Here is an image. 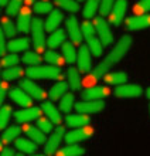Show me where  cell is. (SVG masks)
Wrapping results in <instances>:
<instances>
[{
    "label": "cell",
    "instance_id": "8fae6325",
    "mask_svg": "<svg viewBox=\"0 0 150 156\" xmlns=\"http://www.w3.org/2000/svg\"><path fill=\"white\" fill-rule=\"evenodd\" d=\"M126 9H127V0H116L113 9L109 14V23L113 26H119L125 17Z\"/></svg>",
    "mask_w": 150,
    "mask_h": 156
},
{
    "label": "cell",
    "instance_id": "d6a6232c",
    "mask_svg": "<svg viewBox=\"0 0 150 156\" xmlns=\"http://www.w3.org/2000/svg\"><path fill=\"white\" fill-rule=\"evenodd\" d=\"M57 6H60L62 10L68 13H77L79 12V4L78 0H55Z\"/></svg>",
    "mask_w": 150,
    "mask_h": 156
},
{
    "label": "cell",
    "instance_id": "7c38bea8",
    "mask_svg": "<svg viewBox=\"0 0 150 156\" xmlns=\"http://www.w3.org/2000/svg\"><path fill=\"white\" fill-rule=\"evenodd\" d=\"M105 107V104L102 101H88V99H84L81 102L75 104V109H77L79 114H95V112H101Z\"/></svg>",
    "mask_w": 150,
    "mask_h": 156
},
{
    "label": "cell",
    "instance_id": "5bb4252c",
    "mask_svg": "<svg viewBox=\"0 0 150 156\" xmlns=\"http://www.w3.org/2000/svg\"><path fill=\"white\" fill-rule=\"evenodd\" d=\"M20 88H23L33 99H44L45 97H47V92H45L40 85H37L34 81H31V80L21 81Z\"/></svg>",
    "mask_w": 150,
    "mask_h": 156
},
{
    "label": "cell",
    "instance_id": "3957f363",
    "mask_svg": "<svg viewBox=\"0 0 150 156\" xmlns=\"http://www.w3.org/2000/svg\"><path fill=\"white\" fill-rule=\"evenodd\" d=\"M44 21L40 17L33 19L31 23V34H33V44L37 51H44L45 48V36H44Z\"/></svg>",
    "mask_w": 150,
    "mask_h": 156
},
{
    "label": "cell",
    "instance_id": "74e56055",
    "mask_svg": "<svg viewBox=\"0 0 150 156\" xmlns=\"http://www.w3.org/2000/svg\"><path fill=\"white\" fill-rule=\"evenodd\" d=\"M21 60H23V62H26V64H29V66H40L41 62V55L38 53H34V51H26L24 54H23V57H21Z\"/></svg>",
    "mask_w": 150,
    "mask_h": 156
},
{
    "label": "cell",
    "instance_id": "5b68a950",
    "mask_svg": "<svg viewBox=\"0 0 150 156\" xmlns=\"http://www.w3.org/2000/svg\"><path fill=\"white\" fill-rule=\"evenodd\" d=\"M62 139H65V128L58 126L53 132V135L48 138V140L45 142V149H44L45 155L51 156L57 152V149L60 148V144L62 142Z\"/></svg>",
    "mask_w": 150,
    "mask_h": 156
},
{
    "label": "cell",
    "instance_id": "2e32d148",
    "mask_svg": "<svg viewBox=\"0 0 150 156\" xmlns=\"http://www.w3.org/2000/svg\"><path fill=\"white\" fill-rule=\"evenodd\" d=\"M41 116V109L40 108H36V107H29V108H23L20 111L16 112V118L17 122L20 123H26V122H30V121H34V119H38Z\"/></svg>",
    "mask_w": 150,
    "mask_h": 156
},
{
    "label": "cell",
    "instance_id": "9a60e30c",
    "mask_svg": "<svg viewBox=\"0 0 150 156\" xmlns=\"http://www.w3.org/2000/svg\"><path fill=\"white\" fill-rule=\"evenodd\" d=\"M109 92L110 91L108 87H91L82 92V98L88 101H102L109 95Z\"/></svg>",
    "mask_w": 150,
    "mask_h": 156
},
{
    "label": "cell",
    "instance_id": "b9f144b4",
    "mask_svg": "<svg viewBox=\"0 0 150 156\" xmlns=\"http://www.w3.org/2000/svg\"><path fill=\"white\" fill-rule=\"evenodd\" d=\"M21 58L19 55H16L14 53H10L9 55H3V60H2V66L3 68H10V67H16L19 62H20Z\"/></svg>",
    "mask_w": 150,
    "mask_h": 156
},
{
    "label": "cell",
    "instance_id": "8992f818",
    "mask_svg": "<svg viewBox=\"0 0 150 156\" xmlns=\"http://www.w3.org/2000/svg\"><path fill=\"white\" fill-rule=\"evenodd\" d=\"M65 26H67V30H68V36L71 38L74 44H81L82 38H84V33H82V26H79V21L77 20V17L69 16L67 20H65Z\"/></svg>",
    "mask_w": 150,
    "mask_h": 156
},
{
    "label": "cell",
    "instance_id": "30bf717a",
    "mask_svg": "<svg viewBox=\"0 0 150 156\" xmlns=\"http://www.w3.org/2000/svg\"><path fill=\"white\" fill-rule=\"evenodd\" d=\"M91 50L88 48V45H82L79 48L77 58V66L78 70L82 73H89L92 70V60H91Z\"/></svg>",
    "mask_w": 150,
    "mask_h": 156
},
{
    "label": "cell",
    "instance_id": "bcb514c9",
    "mask_svg": "<svg viewBox=\"0 0 150 156\" xmlns=\"http://www.w3.org/2000/svg\"><path fill=\"white\" fill-rule=\"evenodd\" d=\"M6 34L2 31V34H0V54L2 55H6V51H7V44L9 43H6Z\"/></svg>",
    "mask_w": 150,
    "mask_h": 156
},
{
    "label": "cell",
    "instance_id": "7a4b0ae2",
    "mask_svg": "<svg viewBox=\"0 0 150 156\" xmlns=\"http://www.w3.org/2000/svg\"><path fill=\"white\" fill-rule=\"evenodd\" d=\"M27 75L34 80H57L61 77V71L57 66H33L27 70Z\"/></svg>",
    "mask_w": 150,
    "mask_h": 156
},
{
    "label": "cell",
    "instance_id": "ba28073f",
    "mask_svg": "<svg viewBox=\"0 0 150 156\" xmlns=\"http://www.w3.org/2000/svg\"><path fill=\"white\" fill-rule=\"evenodd\" d=\"M115 95L119 98H138L143 95V88L136 84H122L115 90Z\"/></svg>",
    "mask_w": 150,
    "mask_h": 156
},
{
    "label": "cell",
    "instance_id": "7402d4cb",
    "mask_svg": "<svg viewBox=\"0 0 150 156\" xmlns=\"http://www.w3.org/2000/svg\"><path fill=\"white\" fill-rule=\"evenodd\" d=\"M65 122L68 126H72V128H81V126H85L89 123V116L85 115V114H75V115H68L65 118Z\"/></svg>",
    "mask_w": 150,
    "mask_h": 156
},
{
    "label": "cell",
    "instance_id": "277c9868",
    "mask_svg": "<svg viewBox=\"0 0 150 156\" xmlns=\"http://www.w3.org/2000/svg\"><path fill=\"white\" fill-rule=\"evenodd\" d=\"M95 29H96V33H98V37L101 38V43L103 47H108V45L112 44L113 41V36L110 33V27H109V23L103 19V17H98L95 19Z\"/></svg>",
    "mask_w": 150,
    "mask_h": 156
},
{
    "label": "cell",
    "instance_id": "f907efd6",
    "mask_svg": "<svg viewBox=\"0 0 150 156\" xmlns=\"http://www.w3.org/2000/svg\"><path fill=\"white\" fill-rule=\"evenodd\" d=\"M24 2H26V3H27V4H33V3H34V2H36V0H24Z\"/></svg>",
    "mask_w": 150,
    "mask_h": 156
},
{
    "label": "cell",
    "instance_id": "cb8c5ba5",
    "mask_svg": "<svg viewBox=\"0 0 150 156\" xmlns=\"http://www.w3.org/2000/svg\"><path fill=\"white\" fill-rule=\"evenodd\" d=\"M96 34H93V36H91V37H86V45H88V48L91 50V53L93 54V55H96V57H101L102 55V51H103V45H102L101 43V38L96 37Z\"/></svg>",
    "mask_w": 150,
    "mask_h": 156
},
{
    "label": "cell",
    "instance_id": "4dcf8cb0",
    "mask_svg": "<svg viewBox=\"0 0 150 156\" xmlns=\"http://www.w3.org/2000/svg\"><path fill=\"white\" fill-rule=\"evenodd\" d=\"M68 84L72 90H79L82 85V80H81V75H79V71L77 68H69L68 70Z\"/></svg>",
    "mask_w": 150,
    "mask_h": 156
},
{
    "label": "cell",
    "instance_id": "44dd1931",
    "mask_svg": "<svg viewBox=\"0 0 150 156\" xmlns=\"http://www.w3.org/2000/svg\"><path fill=\"white\" fill-rule=\"evenodd\" d=\"M65 43V31L61 29L54 30L53 33L50 34L48 40H47V45H48L51 50H55L57 47L62 45Z\"/></svg>",
    "mask_w": 150,
    "mask_h": 156
},
{
    "label": "cell",
    "instance_id": "f6af8a7d",
    "mask_svg": "<svg viewBox=\"0 0 150 156\" xmlns=\"http://www.w3.org/2000/svg\"><path fill=\"white\" fill-rule=\"evenodd\" d=\"M147 12H150V0H140L134 6V13L138 14H145Z\"/></svg>",
    "mask_w": 150,
    "mask_h": 156
},
{
    "label": "cell",
    "instance_id": "603a6c76",
    "mask_svg": "<svg viewBox=\"0 0 150 156\" xmlns=\"http://www.w3.org/2000/svg\"><path fill=\"white\" fill-rule=\"evenodd\" d=\"M41 109L44 111V114L48 116V118L51 119L54 123H61V121H62V116L60 115V111H58L57 108L54 107V105L50 102V101H44V102H43V107H41Z\"/></svg>",
    "mask_w": 150,
    "mask_h": 156
},
{
    "label": "cell",
    "instance_id": "83f0119b",
    "mask_svg": "<svg viewBox=\"0 0 150 156\" xmlns=\"http://www.w3.org/2000/svg\"><path fill=\"white\" fill-rule=\"evenodd\" d=\"M68 85L65 81H60L57 84H54L50 90V98L51 99H61L67 94V90H68Z\"/></svg>",
    "mask_w": 150,
    "mask_h": 156
},
{
    "label": "cell",
    "instance_id": "7bdbcfd3",
    "mask_svg": "<svg viewBox=\"0 0 150 156\" xmlns=\"http://www.w3.org/2000/svg\"><path fill=\"white\" fill-rule=\"evenodd\" d=\"M116 0H101V6H99V13L101 16H109L112 9H113Z\"/></svg>",
    "mask_w": 150,
    "mask_h": 156
},
{
    "label": "cell",
    "instance_id": "60d3db41",
    "mask_svg": "<svg viewBox=\"0 0 150 156\" xmlns=\"http://www.w3.org/2000/svg\"><path fill=\"white\" fill-rule=\"evenodd\" d=\"M12 114H13V109L7 105H3L2 109H0V128L4 129V128L7 126V122L9 119L12 118Z\"/></svg>",
    "mask_w": 150,
    "mask_h": 156
},
{
    "label": "cell",
    "instance_id": "f35d334b",
    "mask_svg": "<svg viewBox=\"0 0 150 156\" xmlns=\"http://www.w3.org/2000/svg\"><path fill=\"white\" fill-rule=\"evenodd\" d=\"M21 6H23V0H10V3L6 7L7 17H13V16H16V14H19L21 10Z\"/></svg>",
    "mask_w": 150,
    "mask_h": 156
},
{
    "label": "cell",
    "instance_id": "4316f807",
    "mask_svg": "<svg viewBox=\"0 0 150 156\" xmlns=\"http://www.w3.org/2000/svg\"><path fill=\"white\" fill-rule=\"evenodd\" d=\"M126 81H127V74L123 71L110 73L105 75V82L108 85H122V84H126Z\"/></svg>",
    "mask_w": 150,
    "mask_h": 156
},
{
    "label": "cell",
    "instance_id": "52a82bcc",
    "mask_svg": "<svg viewBox=\"0 0 150 156\" xmlns=\"http://www.w3.org/2000/svg\"><path fill=\"white\" fill-rule=\"evenodd\" d=\"M92 135H93V129L91 126H88V125H85V126L75 128L74 131L68 132L65 135V142L67 144H78V142L89 139Z\"/></svg>",
    "mask_w": 150,
    "mask_h": 156
},
{
    "label": "cell",
    "instance_id": "4fadbf2b",
    "mask_svg": "<svg viewBox=\"0 0 150 156\" xmlns=\"http://www.w3.org/2000/svg\"><path fill=\"white\" fill-rule=\"evenodd\" d=\"M9 95H10V98H12L17 105H20V107H23V108L31 107L33 98L23 90V88H10Z\"/></svg>",
    "mask_w": 150,
    "mask_h": 156
},
{
    "label": "cell",
    "instance_id": "11a10c76",
    "mask_svg": "<svg viewBox=\"0 0 150 156\" xmlns=\"http://www.w3.org/2000/svg\"><path fill=\"white\" fill-rule=\"evenodd\" d=\"M78 2H84V0H78Z\"/></svg>",
    "mask_w": 150,
    "mask_h": 156
},
{
    "label": "cell",
    "instance_id": "f5cc1de1",
    "mask_svg": "<svg viewBox=\"0 0 150 156\" xmlns=\"http://www.w3.org/2000/svg\"><path fill=\"white\" fill-rule=\"evenodd\" d=\"M31 156H45V155H31Z\"/></svg>",
    "mask_w": 150,
    "mask_h": 156
},
{
    "label": "cell",
    "instance_id": "9f6ffc18",
    "mask_svg": "<svg viewBox=\"0 0 150 156\" xmlns=\"http://www.w3.org/2000/svg\"><path fill=\"white\" fill-rule=\"evenodd\" d=\"M149 111H150V107H149Z\"/></svg>",
    "mask_w": 150,
    "mask_h": 156
},
{
    "label": "cell",
    "instance_id": "8d00e7d4",
    "mask_svg": "<svg viewBox=\"0 0 150 156\" xmlns=\"http://www.w3.org/2000/svg\"><path fill=\"white\" fill-rule=\"evenodd\" d=\"M17 24H14L10 19H3L2 20V31H3L7 37H10L12 38L13 36H16V33H17Z\"/></svg>",
    "mask_w": 150,
    "mask_h": 156
},
{
    "label": "cell",
    "instance_id": "d590c367",
    "mask_svg": "<svg viewBox=\"0 0 150 156\" xmlns=\"http://www.w3.org/2000/svg\"><path fill=\"white\" fill-rule=\"evenodd\" d=\"M45 61L48 62V64H51V66H61L62 62L65 61L64 55H60V54L57 53V51H54V50H50V51H47L44 55Z\"/></svg>",
    "mask_w": 150,
    "mask_h": 156
},
{
    "label": "cell",
    "instance_id": "6da1fadb",
    "mask_svg": "<svg viewBox=\"0 0 150 156\" xmlns=\"http://www.w3.org/2000/svg\"><path fill=\"white\" fill-rule=\"evenodd\" d=\"M132 43H133V40H132L130 36H123V37L116 43V45L113 47V50L103 58V61L99 62V64L96 66V68L92 71V78L93 80L101 78L106 71L109 70L110 67L115 66V64H118L122 58L129 53L130 47H132Z\"/></svg>",
    "mask_w": 150,
    "mask_h": 156
},
{
    "label": "cell",
    "instance_id": "1f68e13d",
    "mask_svg": "<svg viewBox=\"0 0 150 156\" xmlns=\"http://www.w3.org/2000/svg\"><path fill=\"white\" fill-rule=\"evenodd\" d=\"M23 74H24V70L16 66V67H10V68H4L2 75H3V80L12 81V80H17V78L23 77Z\"/></svg>",
    "mask_w": 150,
    "mask_h": 156
},
{
    "label": "cell",
    "instance_id": "ac0fdd59",
    "mask_svg": "<svg viewBox=\"0 0 150 156\" xmlns=\"http://www.w3.org/2000/svg\"><path fill=\"white\" fill-rule=\"evenodd\" d=\"M64 16H62V13L58 12V10H54L48 14L47 17V20L44 21V27H45V31H50V33H53L54 30H57L60 27L61 21H62Z\"/></svg>",
    "mask_w": 150,
    "mask_h": 156
},
{
    "label": "cell",
    "instance_id": "816d5d0a",
    "mask_svg": "<svg viewBox=\"0 0 150 156\" xmlns=\"http://www.w3.org/2000/svg\"><path fill=\"white\" fill-rule=\"evenodd\" d=\"M146 95H147V98H150V88H147V91H146Z\"/></svg>",
    "mask_w": 150,
    "mask_h": 156
},
{
    "label": "cell",
    "instance_id": "7dc6e473",
    "mask_svg": "<svg viewBox=\"0 0 150 156\" xmlns=\"http://www.w3.org/2000/svg\"><path fill=\"white\" fill-rule=\"evenodd\" d=\"M6 95H7V84H6V80H4L2 82V88H0V98H2V101H4Z\"/></svg>",
    "mask_w": 150,
    "mask_h": 156
},
{
    "label": "cell",
    "instance_id": "f546056e",
    "mask_svg": "<svg viewBox=\"0 0 150 156\" xmlns=\"http://www.w3.org/2000/svg\"><path fill=\"white\" fill-rule=\"evenodd\" d=\"M99 6H101V0H86L85 6H84V17L85 19H92L96 12L99 10Z\"/></svg>",
    "mask_w": 150,
    "mask_h": 156
},
{
    "label": "cell",
    "instance_id": "c3c4849f",
    "mask_svg": "<svg viewBox=\"0 0 150 156\" xmlns=\"http://www.w3.org/2000/svg\"><path fill=\"white\" fill-rule=\"evenodd\" d=\"M0 156H14V153H13V151L10 148H4Z\"/></svg>",
    "mask_w": 150,
    "mask_h": 156
},
{
    "label": "cell",
    "instance_id": "9c48e42d",
    "mask_svg": "<svg viewBox=\"0 0 150 156\" xmlns=\"http://www.w3.org/2000/svg\"><path fill=\"white\" fill-rule=\"evenodd\" d=\"M126 27L130 31H139V30L150 27V14H134L126 20Z\"/></svg>",
    "mask_w": 150,
    "mask_h": 156
},
{
    "label": "cell",
    "instance_id": "e0dca14e",
    "mask_svg": "<svg viewBox=\"0 0 150 156\" xmlns=\"http://www.w3.org/2000/svg\"><path fill=\"white\" fill-rule=\"evenodd\" d=\"M31 23H33V17H31V10L29 7L21 9L17 17V29L21 33H29L31 30Z\"/></svg>",
    "mask_w": 150,
    "mask_h": 156
},
{
    "label": "cell",
    "instance_id": "f1b7e54d",
    "mask_svg": "<svg viewBox=\"0 0 150 156\" xmlns=\"http://www.w3.org/2000/svg\"><path fill=\"white\" fill-rule=\"evenodd\" d=\"M16 148L19 149L21 153H34L37 149L36 145H34V140L26 139V138H17Z\"/></svg>",
    "mask_w": 150,
    "mask_h": 156
},
{
    "label": "cell",
    "instance_id": "836d02e7",
    "mask_svg": "<svg viewBox=\"0 0 150 156\" xmlns=\"http://www.w3.org/2000/svg\"><path fill=\"white\" fill-rule=\"evenodd\" d=\"M21 133V129L20 126H17V125H12V126H9L6 131L3 132V144L6 142H12V140L17 139Z\"/></svg>",
    "mask_w": 150,
    "mask_h": 156
},
{
    "label": "cell",
    "instance_id": "d4e9b609",
    "mask_svg": "<svg viewBox=\"0 0 150 156\" xmlns=\"http://www.w3.org/2000/svg\"><path fill=\"white\" fill-rule=\"evenodd\" d=\"M62 55H64V58H65V62H68V64H74V62H77L78 53H77V50H75L74 43H68V41H65L64 44H62Z\"/></svg>",
    "mask_w": 150,
    "mask_h": 156
},
{
    "label": "cell",
    "instance_id": "d6986e66",
    "mask_svg": "<svg viewBox=\"0 0 150 156\" xmlns=\"http://www.w3.org/2000/svg\"><path fill=\"white\" fill-rule=\"evenodd\" d=\"M30 47V40L27 37L20 38H12L7 44V50L10 53H21V51H27Z\"/></svg>",
    "mask_w": 150,
    "mask_h": 156
},
{
    "label": "cell",
    "instance_id": "e575fe53",
    "mask_svg": "<svg viewBox=\"0 0 150 156\" xmlns=\"http://www.w3.org/2000/svg\"><path fill=\"white\" fill-rule=\"evenodd\" d=\"M74 101H75L74 94H71V92L65 94L64 97L61 98V101H60V109L62 112H65V114H68V112L72 109V107H74Z\"/></svg>",
    "mask_w": 150,
    "mask_h": 156
},
{
    "label": "cell",
    "instance_id": "db71d44e",
    "mask_svg": "<svg viewBox=\"0 0 150 156\" xmlns=\"http://www.w3.org/2000/svg\"><path fill=\"white\" fill-rule=\"evenodd\" d=\"M14 156H23V155H21V153H17V155H14Z\"/></svg>",
    "mask_w": 150,
    "mask_h": 156
},
{
    "label": "cell",
    "instance_id": "ffe728a7",
    "mask_svg": "<svg viewBox=\"0 0 150 156\" xmlns=\"http://www.w3.org/2000/svg\"><path fill=\"white\" fill-rule=\"evenodd\" d=\"M24 132L27 133L29 138H31V140H34L36 144L43 145L45 144V133L41 131L38 126H31V125H24Z\"/></svg>",
    "mask_w": 150,
    "mask_h": 156
},
{
    "label": "cell",
    "instance_id": "ab89813d",
    "mask_svg": "<svg viewBox=\"0 0 150 156\" xmlns=\"http://www.w3.org/2000/svg\"><path fill=\"white\" fill-rule=\"evenodd\" d=\"M34 10L37 14H50L53 12V4L47 2V0H41L34 4Z\"/></svg>",
    "mask_w": 150,
    "mask_h": 156
},
{
    "label": "cell",
    "instance_id": "484cf974",
    "mask_svg": "<svg viewBox=\"0 0 150 156\" xmlns=\"http://www.w3.org/2000/svg\"><path fill=\"white\" fill-rule=\"evenodd\" d=\"M85 153V149L77 144H68L65 148L60 149L57 156H82Z\"/></svg>",
    "mask_w": 150,
    "mask_h": 156
},
{
    "label": "cell",
    "instance_id": "681fc988",
    "mask_svg": "<svg viewBox=\"0 0 150 156\" xmlns=\"http://www.w3.org/2000/svg\"><path fill=\"white\" fill-rule=\"evenodd\" d=\"M9 3H10V0H0V6L2 7H7Z\"/></svg>",
    "mask_w": 150,
    "mask_h": 156
},
{
    "label": "cell",
    "instance_id": "ee69618b",
    "mask_svg": "<svg viewBox=\"0 0 150 156\" xmlns=\"http://www.w3.org/2000/svg\"><path fill=\"white\" fill-rule=\"evenodd\" d=\"M37 126L40 128L44 133H50V132L53 131V121H51L48 116H47V118L40 116V118H38V121H37Z\"/></svg>",
    "mask_w": 150,
    "mask_h": 156
}]
</instances>
